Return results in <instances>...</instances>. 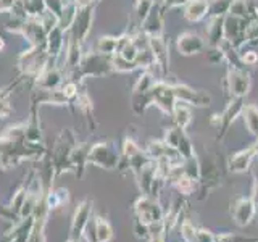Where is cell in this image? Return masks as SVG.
Returning <instances> with one entry per match:
<instances>
[{"instance_id":"6da1fadb","label":"cell","mask_w":258,"mask_h":242,"mask_svg":"<svg viewBox=\"0 0 258 242\" xmlns=\"http://www.w3.org/2000/svg\"><path fill=\"white\" fill-rule=\"evenodd\" d=\"M50 208L47 205L45 192L40 196L34 213H32V231L28 242H45V223Z\"/></svg>"},{"instance_id":"7a4b0ae2","label":"cell","mask_w":258,"mask_h":242,"mask_svg":"<svg viewBox=\"0 0 258 242\" xmlns=\"http://www.w3.org/2000/svg\"><path fill=\"white\" fill-rule=\"evenodd\" d=\"M91 213H92V204L89 200L81 202L76 207L75 215H73V221H71L70 239L78 240L86 232L87 224L91 223Z\"/></svg>"},{"instance_id":"3957f363","label":"cell","mask_w":258,"mask_h":242,"mask_svg":"<svg viewBox=\"0 0 258 242\" xmlns=\"http://www.w3.org/2000/svg\"><path fill=\"white\" fill-rule=\"evenodd\" d=\"M136 213H137V220L147 226L152 223L161 221V216H163L160 205L147 197H142L136 202Z\"/></svg>"},{"instance_id":"277c9868","label":"cell","mask_w":258,"mask_h":242,"mask_svg":"<svg viewBox=\"0 0 258 242\" xmlns=\"http://www.w3.org/2000/svg\"><path fill=\"white\" fill-rule=\"evenodd\" d=\"M87 161H91V163H95V165H100L103 168H113L116 165V155L110 150L108 145L105 144H97L91 149L87 155Z\"/></svg>"},{"instance_id":"5b68a950","label":"cell","mask_w":258,"mask_h":242,"mask_svg":"<svg viewBox=\"0 0 258 242\" xmlns=\"http://www.w3.org/2000/svg\"><path fill=\"white\" fill-rule=\"evenodd\" d=\"M232 215H234V220L239 226H245L250 221L253 220V215H255V205L252 200L248 199H240L236 205H234L232 210Z\"/></svg>"},{"instance_id":"8992f818","label":"cell","mask_w":258,"mask_h":242,"mask_svg":"<svg viewBox=\"0 0 258 242\" xmlns=\"http://www.w3.org/2000/svg\"><path fill=\"white\" fill-rule=\"evenodd\" d=\"M94 223V242H110L113 239V228L110 223L102 216H97L92 220Z\"/></svg>"},{"instance_id":"52a82bcc","label":"cell","mask_w":258,"mask_h":242,"mask_svg":"<svg viewBox=\"0 0 258 242\" xmlns=\"http://www.w3.org/2000/svg\"><path fill=\"white\" fill-rule=\"evenodd\" d=\"M45 199H47L48 208H50V210H56V208L63 207L68 202V191L67 189H56L53 192L45 194Z\"/></svg>"},{"instance_id":"ba28073f","label":"cell","mask_w":258,"mask_h":242,"mask_svg":"<svg viewBox=\"0 0 258 242\" xmlns=\"http://www.w3.org/2000/svg\"><path fill=\"white\" fill-rule=\"evenodd\" d=\"M252 153L253 150H245L234 155V158H231V169H234V171H245L250 165V160H252Z\"/></svg>"},{"instance_id":"9c48e42d","label":"cell","mask_w":258,"mask_h":242,"mask_svg":"<svg viewBox=\"0 0 258 242\" xmlns=\"http://www.w3.org/2000/svg\"><path fill=\"white\" fill-rule=\"evenodd\" d=\"M245 121H247V126L250 131L253 134H258V110L256 108L248 107L245 110Z\"/></svg>"},{"instance_id":"30bf717a","label":"cell","mask_w":258,"mask_h":242,"mask_svg":"<svg viewBox=\"0 0 258 242\" xmlns=\"http://www.w3.org/2000/svg\"><path fill=\"white\" fill-rule=\"evenodd\" d=\"M176 186H177V189H179L182 194H190L194 191V181H192V177H189V176L177 177Z\"/></svg>"},{"instance_id":"8fae6325","label":"cell","mask_w":258,"mask_h":242,"mask_svg":"<svg viewBox=\"0 0 258 242\" xmlns=\"http://www.w3.org/2000/svg\"><path fill=\"white\" fill-rule=\"evenodd\" d=\"M182 236L185 237V240H187V242L197 240V232H196V229L192 228V224L189 221H185L182 224Z\"/></svg>"},{"instance_id":"7c38bea8","label":"cell","mask_w":258,"mask_h":242,"mask_svg":"<svg viewBox=\"0 0 258 242\" xmlns=\"http://www.w3.org/2000/svg\"><path fill=\"white\" fill-rule=\"evenodd\" d=\"M176 115H177V123H179L181 128H185V126H187V123L190 121V113H189L187 110H185L184 107L177 108V110H176Z\"/></svg>"},{"instance_id":"4fadbf2b","label":"cell","mask_w":258,"mask_h":242,"mask_svg":"<svg viewBox=\"0 0 258 242\" xmlns=\"http://www.w3.org/2000/svg\"><path fill=\"white\" fill-rule=\"evenodd\" d=\"M197 242H215V237L208 231H199L197 232Z\"/></svg>"},{"instance_id":"5bb4252c","label":"cell","mask_w":258,"mask_h":242,"mask_svg":"<svg viewBox=\"0 0 258 242\" xmlns=\"http://www.w3.org/2000/svg\"><path fill=\"white\" fill-rule=\"evenodd\" d=\"M67 242H78V240H75V239H68Z\"/></svg>"}]
</instances>
